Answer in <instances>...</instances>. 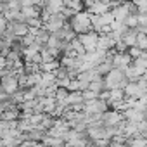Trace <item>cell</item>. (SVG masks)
<instances>
[{
	"instance_id": "1",
	"label": "cell",
	"mask_w": 147,
	"mask_h": 147,
	"mask_svg": "<svg viewBox=\"0 0 147 147\" xmlns=\"http://www.w3.org/2000/svg\"><path fill=\"white\" fill-rule=\"evenodd\" d=\"M67 21H69V26L76 31V35L92 31V14L90 12H85V11L76 12V14H73Z\"/></svg>"
},
{
	"instance_id": "2",
	"label": "cell",
	"mask_w": 147,
	"mask_h": 147,
	"mask_svg": "<svg viewBox=\"0 0 147 147\" xmlns=\"http://www.w3.org/2000/svg\"><path fill=\"white\" fill-rule=\"evenodd\" d=\"M104 82H106V88L107 90H114V88H125L126 83H128V78L125 75V71L113 67L104 76Z\"/></svg>"
},
{
	"instance_id": "3",
	"label": "cell",
	"mask_w": 147,
	"mask_h": 147,
	"mask_svg": "<svg viewBox=\"0 0 147 147\" xmlns=\"http://www.w3.org/2000/svg\"><path fill=\"white\" fill-rule=\"evenodd\" d=\"M78 40L82 42L85 52H95V50H97V45H99V33L92 30V31H88V33L78 35Z\"/></svg>"
},
{
	"instance_id": "4",
	"label": "cell",
	"mask_w": 147,
	"mask_h": 147,
	"mask_svg": "<svg viewBox=\"0 0 147 147\" xmlns=\"http://www.w3.org/2000/svg\"><path fill=\"white\" fill-rule=\"evenodd\" d=\"M66 21H67V19H66V18H64L61 12H57V14H52V16H50V18H49V19L43 23V28H45V30H47V31L52 35V33L59 31L62 26H66V24H67Z\"/></svg>"
},
{
	"instance_id": "5",
	"label": "cell",
	"mask_w": 147,
	"mask_h": 147,
	"mask_svg": "<svg viewBox=\"0 0 147 147\" xmlns=\"http://www.w3.org/2000/svg\"><path fill=\"white\" fill-rule=\"evenodd\" d=\"M0 87H2L9 95H12L14 92L19 90V82H18V75H14V73H11V75L0 78Z\"/></svg>"
},
{
	"instance_id": "6",
	"label": "cell",
	"mask_w": 147,
	"mask_h": 147,
	"mask_svg": "<svg viewBox=\"0 0 147 147\" xmlns=\"http://www.w3.org/2000/svg\"><path fill=\"white\" fill-rule=\"evenodd\" d=\"M62 4H64V7H67L69 11H73V12H82L83 9H85V2L83 0H62Z\"/></svg>"
},
{
	"instance_id": "7",
	"label": "cell",
	"mask_w": 147,
	"mask_h": 147,
	"mask_svg": "<svg viewBox=\"0 0 147 147\" xmlns=\"http://www.w3.org/2000/svg\"><path fill=\"white\" fill-rule=\"evenodd\" d=\"M135 47L140 49L142 52H147V33H140V31H138V36H137Z\"/></svg>"
},
{
	"instance_id": "8",
	"label": "cell",
	"mask_w": 147,
	"mask_h": 147,
	"mask_svg": "<svg viewBox=\"0 0 147 147\" xmlns=\"http://www.w3.org/2000/svg\"><path fill=\"white\" fill-rule=\"evenodd\" d=\"M67 95H69V90H67V88H64V87H57V88H55L54 97H55L57 102H66Z\"/></svg>"
},
{
	"instance_id": "9",
	"label": "cell",
	"mask_w": 147,
	"mask_h": 147,
	"mask_svg": "<svg viewBox=\"0 0 147 147\" xmlns=\"http://www.w3.org/2000/svg\"><path fill=\"white\" fill-rule=\"evenodd\" d=\"M0 2H11V0H0Z\"/></svg>"
}]
</instances>
